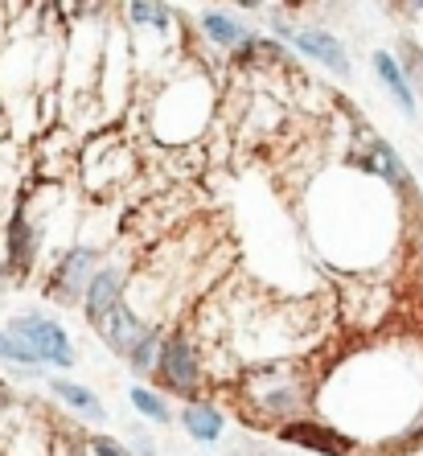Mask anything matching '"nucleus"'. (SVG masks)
Masks as SVG:
<instances>
[{
  "instance_id": "f257e3e1",
  "label": "nucleus",
  "mask_w": 423,
  "mask_h": 456,
  "mask_svg": "<svg viewBox=\"0 0 423 456\" xmlns=\"http://www.w3.org/2000/svg\"><path fill=\"white\" fill-rule=\"evenodd\" d=\"M234 403L247 424L280 432L292 419H305L317 403V366L308 358L259 362L234 382Z\"/></svg>"
},
{
  "instance_id": "f03ea898",
  "label": "nucleus",
  "mask_w": 423,
  "mask_h": 456,
  "mask_svg": "<svg viewBox=\"0 0 423 456\" xmlns=\"http://www.w3.org/2000/svg\"><path fill=\"white\" fill-rule=\"evenodd\" d=\"M214 116V83L201 66H185V70H173L160 91L152 95L149 107V127L160 144H193L201 140L206 124Z\"/></svg>"
},
{
  "instance_id": "7ed1b4c3",
  "label": "nucleus",
  "mask_w": 423,
  "mask_h": 456,
  "mask_svg": "<svg viewBox=\"0 0 423 456\" xmlns=\"http://www.w3.org/2000/svg\"><path fill=\"white\" fill-rule=\"evenodd\" d=\"M152 379L165 387L169 395L185 399V403H198L206 399V382H210V370H206V350L201 341L193 338L185 325H173L160 338V354H157V374Z\"/></svg>"
},
{
  "instance_id": "20e7f679",
  "label": "nucleus",
  "mask_w": 423,
  "mask_h": 456,
  "mask_svg": "<svg viewBox=\"0 0 423 456\" xmlns=\"http://www.w3.org/2000/svg\"><path fill=\"white\" fill-rule=\"evenodd\" d=\"M4 330L21 341L42 366H50V370H70V366H75V341H70V333H66L53 317L21 313V317H9Z\"/></svg>"
},
{
  "instance_id": "39448f33",
  "label": "nucleus",
  "mask_w": 423,
  "mask_h": 456,
  "mask_svg": "<svg viewBox=\"0 0 423 456\" xmlns=\"http://www.w3.org/2000/svg\"><path fill=\"white\" fill-rule=\"evenodd\" d=\"M103 247H66L62 255H58V264H53L50 272V284H45V297L53 300V305L62 308H75L83 305L86 288H91V280H95V272L103 267Z\"/></svg>"
},
{
  "instance_id": "423d86ee",
  "label": "nucleus",
  "mask_w": 423,
  "mask_h": 456,
  "mask_svg": "<svg viewBox=\"0 0 423 456\" xmlns=\"http://www.w3.org/2000/svg\"><path fill=\"white\" fill-rule=\"evenodd\" d=\"M272 33L280 42L292 45L297 53L329 66L338 78H349V53H346V45H341V37H333L329 29H321V25H292V21H284V17H275Z\"/></svg>"
},
{
  "instance_id": "0eeeda50",
  "label": "nucleus",
  "mask_w": 423,
  "mask_h": 456,
  "mask_svg": "<svg viewBox=\"0 0 423 456\" xmlns=\"http://www.w3.org/2000/svg\"><path fill=\"white\" fill-rule=\"evenodd\" d=\"M37 255H42V226L37 218H29L25 202H17L4 223V272L25 280L37 267Z\"/></svg>"
},
{
  "instance_id": "6e6552de",
  "label": "nucleus",
  "mask_w": 423,
  "mask_h": 456,
  "mask_svg": "<svg viewBox=\"0 0 423 456\" xmlns=\"http://www.w3.org/2000/svg\"><path fill=\"white\" fill-rule=\"evenodd\" d=\"M272 436L280 440V444L300 448V452H313V456H349L354 448H358L354 436H346L341 428H333V424H321V419H313V415L292 419V424H284L280 432H272Z\"/></svg>"
},
{
  "instance_id": "1a4fd4ad",
  "label": "nucleus",
  "mask_w": 423,
  "mask_h": 456,
  "mask_svg": "<svg viewBox=\"0 0 423 456\" xmlns=\"http://www.w3.org/2000/svg\"><path fill=\"white\" fill-rule=\"evenodd\" d=\"M127 300V267L124 264H103L95 272V280H91V288H86L83 297V317L91 330H103V321L116 313L119 305Z\"/></svg>"
},
{
  "instance_id": "9d476101",
  "label": "nucleus",
  "mask_w": 423,
  "mask_h": 456,
  "mask_svg": "<svg viewBox=\"0 0 423 456\" xmlns=\"http://www.w3.org/2000/svg\"><path fill=\"white\" fill-rule=\"evenodd\" d=\"M198 25L218 50H231L234 58H255V53H259V42H264L243 17H231V12H218V9H201Z\"/></svg>"
},
{
  "instance_id": "9b49d317",
  "label": "nucleus",
  "mask_w": 423,
  "mask_h": 456,
  "mask_svg": "<svg viewBox=\"0 0 423 456\" xmlns=\"http://www.w3.org/2000/svg\"><path fill=\"white\" fill-rule=\"evenodd\" d=\"M157 330V325H152L149 317H144V313H136V305H119L116 313H111V317L103 321V330H99V338H103V346L111 354H116V358H132V350H136L140 341L149 338V333Z\"/></svg>"
},
{
  "instance_id": "f8f14e48",
  "label": "nucleus",
  "mask_w": 423,
  "mask_h": 456,
  "mask_svg": "<svg viewBox=\"0 0 423 456\" xmlns=\"http://www.w3.org/2000/svg\"><path fill=\"white\" fill-rule=\"evenodd\" d=\"M358 165L366 173H374V177H382L386 185H395V190H411V173L403 169L399 152L382 136H374V132H362L358 136Z\"/></svg>"
},
{
  "instance_id": "ddd939ff",
  "label": "nucleus",
  "mask_w": 423,
  "mask_h": 456,
  "mask_svg": "<svg viewBox=\"0 0 423 456\" xmlns=\"http://www.w3.org/2000/svg\"><path fill=\"white\" fill-rule=\"evenodd\" d=\"M177 424L185 428V436L198 440V444H218V440L226 436V415H223V407H214L210 399L185 403L177 411Z\"/></svg>"
},
{
  "instance_id": "4468645a",
  "label": "nucleus",
  "mask_w": 423,
  "mask_h": 456,
  "mask_svg": "<svg viewBox=\"0 0 423 456\" xmlns=\"http://www.w3.org/2000/svg\"><path fill=\"white\" fill-rule=\"evenodd\" d=\"M45 387H50V395L58 399V403H66L75 415H83V419H107V407L103 399H99L91 387H83V382H70V379H45Z\"/></svg>"
},
{
  "instance_id": "2eb2a0df",
  "label": "nucleus",
  "mask_w": 423,
  "mask_h": 456,
  "mask_svg": "<svg viewBox=\"0 0 423 456\" xmlns=\"http://www.w3.org/2000/svg\"><path fill=\"white\" fill-rule=\"evenodd\" d=\"M127 403L136 407V415H144L152 428H173L177 424V411L169 407V395L149 387V382H136V387H127Z\"/></svg>"
},
{
  "instance_id": "dca6fc26",
  "label": "nucleus",
  "mask_w": 423,
  "mask_h": 456,
  "mask_svg": "<svg viewBox=\"0 0 423 456\" xmlns=\"http://www.w3.org/2000/svg\"><path fill=\"white\" fill-rule=\"evenodd\" d=\"M374 75H378V83L391 91L395 103H399L407 116H415V91H411V83H407V75H403V66L395 62V53H386V50L374 53Z\"/></svg>"
},
{
  "instance_id": "f3484780",
  "label": "nucleus",
  "mask_w": 423,
  "mask_h": 456,
  "mask_svg": "<svg viewBox=\"0 0 423 456\" xmlns=\"http://www.w3.org/2000/svg\"><path fill=\"white\" fill-rule=\"evenodd\" d=\"M160 338H165V330H152L149 338L140 341L136 350H132V358H127V366H132V374H136V379H152V374H157V354H160Z\"/></svg>"
},
{
  "instance_id": "a211bd4d",
  "label": "nucleus",
  "mask_w": 423,
  "mask_h": 456,
  "mask_svg": "<svg viewBox=\"0 0 423 456\" xmlns=\"http://www.w3.org/2000/svg\"><path fill=\"white\" fill-rule=\"evenodd\" d=\"M0 358L9 362V366H17V370H37V374L45 370L42 362L33 358V354L25 350V346H21V341H17V338H12L9 330H0Z\"/></svg>"
},
{
  "instance_id": "6ab92c4d",
  "label": "nucleus",
  "mask_w": 423,
  "mask_h": 456,
  "mask_svg": "<svg viewBox=\"0 0 423 456\" xmlns=\"http://www.w3.org/2000/svg\"><path fill=\"white\" fill-rule=\"evenodd\" d=\"M127 452H132V456H160L157 452V440H152V436L144 432L140 424L127 428Z\"/></svg>"
}]
</instances>
